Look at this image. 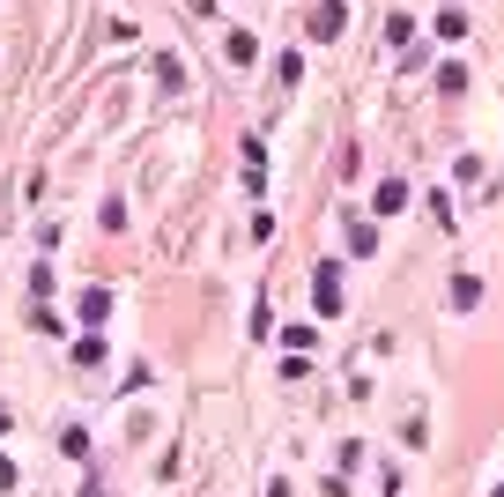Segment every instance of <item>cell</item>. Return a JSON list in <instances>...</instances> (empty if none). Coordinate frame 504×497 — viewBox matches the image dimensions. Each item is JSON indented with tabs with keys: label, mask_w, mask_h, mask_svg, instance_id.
<instances>
[{
	"label": "cell",
	"mask_w": 504,
	"mask_h": 497,
	"mask_svg": "<svg viewBox=\"0 0 504 497\" xmlns=\"http://www.w3.org/2000/svg\"><path fill=\"white\" fill-rule=\"evenodd\" d=\"M311 304H319V312H342V267H319V275H311Z\"/></svg>",
	"instance_id": "obj_1"
},
{
	"label": "cell",
	"mask_w": 504,
	"mask_h": 497,
	"mask_svg": "<svg viewBox=\"0 0 504 497\" xmlns=\"http://www.w3.org/2000/svg\"><path fill=\"white\" fill-rule=\"evenodd\" d=\"M349 30V8L342 0H319V8H311V37H342Z\"/></svg>",
	"instance_id": "obj_2"
},
{
	"label": "cell",
	"mask_w": 504,
	"mask_h": 497,
	"mask_svg": "<svg viewBox=\"0 0 504 497\" xmlns=\"http://www.w3.org/2000/svg\"><path fill=\"white\" fill-rule=\"evenodd\" d=\"M371 209H378V216H401V209H408V185H401V178H386V185L371 193Z\"/></svg>",
	"instance_id": "obj_3"
},
{
	"label": "cell",
	"mask_w": 504,
	"mask_h": 497,
	"mask_svg": "<svg viewBox=\"0 0 504 497\" xmlns=\"http://www.w3.org/2000/svg\"><path fill=\"white\" fill-rule=\"evenodd\" d=\"M437 37H445V45H460V37H468V15L445 8V15H437Z\"/></svg>",
	"instance_id": "obj_4"
},
{
	"label": "cell",
	"mask_w": 504,
	"mask_h": 497,
	"mask_svg": "<svg viewBox=\"0 0 504 497\" xmlns=\"http://www.w3.org/2000/svg\"><path fill=\"white\" fill-rule=\"evenodd\" d=\"M82 497H104V490H97V483H90V490H82Z\"/></svg>",
	"instance_id": "obj_5"
},
{
	"label": "cell",
	"mask_w": 504,
	"mask_h": 497,
	"mask_svg": "<svg viewBox=\"0 0 504 497\" xmlns=\"http://www.w3.org/2000/svg\"><path fill=\"white\" fill-rule=\"evenodd\" d=\"M193 8H216V0H193Z\"/></svg>",
	"instance_id": "obj_6"
}]
</instances>
